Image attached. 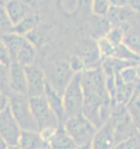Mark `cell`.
Instances as JSON below:
<instances>
[{
  "label": "cell",
  "instance_id": "cell-25",
  "mask_svg": "<svg viewBox=\"0 0 140 149\" xmlns=\"http://www.w3.org/2000/svg\"><path fill=\"white\" fill-rule=\"evenodd\" d=\"M110 9L108 0H93L92 3V11L96 16H103L105 17Z\"/></svg>",
  "mask_w": 140,
  "mask_h": 149
},
{
  "label": "cell",
  "instance_id": "cell-31",
  "mask_svg": "<svg viewBox=\"0 0 140 149\" xmlns=\"http://www.w3.org/2000/svg\"><path fill=\"white\" fill-rule=\"evenodd\" d=\"M128 6L140 15V0H128Z\"/></svg>",
  "mask_w": 140,
  "mask_h": 149
},
{
  "label": "cell",
  "instance_id": "cell-13",
  "mask_svg": "<svg viewBox=\"0 0 140 149\" xmlns=\"http://www.w3.org/2000/svg\"><path fill=\"white\" fill-rule=\"evenodd\" d=\"M124 31L123 44L140 58V19L122 26Z\"/></svg>",
  "mask_w": 140,
  "mask_h": 149
},
{
  "label": "cell",
  "instance_id": "cell-40",
  "mask_svg": "<svg viewBox=\"0 0 140 149\" xmlns=\"http://www.w3.org/2000/svg\"><path fill=\"white\" fill-rule=\"evenodd\" d=\"M0 4H1V3H0Z\"/></svg>",
  "mask_w": 140,
  "mask_h": 149
},
{
  "label": "cell",
  "instance_id": "cell-19",
  "mask_svg": "<svg viewBox=\"0 0 140 149\" xmlns=\"http://www.w3.org/2000/svg\"><path fill=\"white\" fill-rule=\"evenodd\" d=\"M4 6H5L8 16L12 25H16L17 22H20L25 16L30 14V9L27 4L25 1H21V0H9L8 3L4 4Z\"/></svg>",
  "mask_w": 140,
  "mask_h": 149
},
{
  "label": "cell",
  "instance_id": "cell-16",
  "mask_svg": "<svg viewBox=\"0 0 140 149\" xmlns=\"http://www.w3.org/2000/svg\"><path fill=\"white\" fill-rule=\"evenodd\" d=\"M17 147L20 149H42L47 142L39 130H21Z\"/></svg>",
  "mask_w": 140,
  "mask_h": 149
},
{
  "label": "cell",
  "instance_id": "cell-23",
  "mask_svg": "<svg viewBox=\"0 0 140 149\" xmlns=\"http://www.w3.org/2000/svg\"><path fill=\"white\" fill-rule=\"evenodd\" d=\"M12 27H14V25L11 24L10 19L8 16L5 6H4V4H0V35L11 32Z\"/></svg>",
  "mask_w": 140,
  "mask_h": 149
},
{
  "label": "cell",
  "instance_id": "cell-5",
  "mask_svg": "<svg viewBox=\"0 0 140 149\" xmlns=\"http://www.w3.org/2000/svg\"><path fill=\"white\" fill-rule=\"evenodd\" d=\"M9 107H10L11 113L21 130H39L30 108L29 97L26 95L10 93L9 95Z\"/></svg>",
  "mask_w": 140,
  "mask_h": 149
},
{
  "label": "cell",
  "instance_id": "cell-12",
  "mask_svg": "<svg viewBox=\"0 0 140 149\" xmlns=\"http://www.w3.org/2000/svg\"><path fill=\"white\" fill-rule=\"evenodd\" d=\"M9 88L10 93L26 95L25 68L19 62H11L9 66Z\"/></svg>",
  "mask_w": 140,
  "mask_h": 149
},
{
  "label": "cell",
  "instance_id": "cell-37",
  "mask_svg": "<svg viewBox=\"0 0 140 149\" xmlns=\"http://www.w3.org/2000/svg\"><path fill=\"white\" fill-rule=\"evenodd\" d=\"M42 149H50V148H49V147H45V148H42Z\"/></svg>",
  "mask_w": 140,
  "mask_h": 149
},
{
  "label": "cell",
  "instance_id": "cell-15",
  "mask_svg": "<svg viewBox=\"0 0 140 149\" xmlns=\"http://www.w3.org/2000/svg\"><path fill=\"white\" fill-rule=\"evenodd\" d=\"M44 97L46 98V101H47L50 108L52 109L55 116L58 118L60 123L63 124L64 120H66L67 118H66V113H64L62 93H60L58 91H56L55 88H52L47 82H46V88H45Z\"/></svg>",
  "mask_w": 140,
  "mask_h": 149
},
{
  "label": "cell",
  "instance_id": "cell-28",
  "mask_svg": "<svg viewBox=\"0 0 140 149\" xmlns=\"http://www.w3.org/2000/svg\"><path fill=\"white\" fill-rule=\"evenodd\" d=\"M68 65H69V67L72 68V71L74 73H81V72L85 71V63H83L82 58L79 57L78 55L72 56L68 61Z\"/></svg>",
  "mask_w": 140,
  "mask_h": 149
},
{
  "label": "cell",
  "instance_id": "cell-35",
  "mask_svg": "<svg viewBox=\"0 0 140 149\" xmlns=\"http://www.w3.org/2000/svg\"><path fill=\"white\" fill-rule=\"evenodd\" d=\"M8 149H20V148H19L17 146H9Z\"/></svg>",
  "mask_w": 140,
  "mask_h": 149
},
{
  "label": "cell",
  "instance_id": "cell-21",
  "mask_svg": "<svg viewBox=\"0 0 140 149\" xmlns=\"http://www.w3.org/2000/svg\"><path fill=\"white\" fill-rule=\"evenodd\" d=\"M125 107H127V111L133 120L135 128L140 132V92L134 93L132 100L129 101V103Z\"/></svg>",
  "mask_w": 140,
  "mask_h": 149
},
{
  "label": "cell",
  "instance_id": "cell-9",
  "mask_svg": "<svg viewBox=\"0 0 140 149\" xmlns=\"http://www.w3.org/2000/svg\"><path fill=\"white\" fill-rule=\"evenodd\" d=\"M21 129L14 118L9 104L0 112V137L8 146H17Z\"/></svg>",
  "mask_w": 140,
  "mask_h": 149
},
{
  "label": "cell",
  "instance_id": "cell-11",
  "mask_svg": "<svg viewBox=\"0 0 140 149\" xmlns=\"http://www.w3.org/2000/svg\"><path fill=\"white\" fill-rule=\"evenodd\" d=\"M91 146L92 149H113L115 147L114 129L110 119H108L102 127L97 129Z\"/></svg>",
  "mask_w": 140,
  "mask_h": 149
},
{
  "label": "cell",
  "instance_id": "cell-33",
  "mask_svg": "<svg viewBox=\"0 0 140 149\" xmlns=\"http://www.w3.org/2000/svg\"><path fill=\"white\" fill-rule=\"evenodd\" d=\"M8 147H9V146L6 144V142L4 141L1 137H0V149H8Z\"/></svg>",
  "mask_w": 140,
  "mask_h": 149
},
{
  "label": "cell",
  "instance_id": "cell-38",
  "mask_svg": "<svg viewBox=\"0 0 140 149\" xmlns=\"http://www.w3.org/2000/svg\"><path fill=\"white\" fill-rule=\"evenodd\" d=\"M21 1H25V3H26V1H27V0H21Z\"/></svg>",
  "mask_w": 140,
  "mask_h": 149
},
{
  "label": "cell",
  "instance_id": "cell-26",
  "mask_svg": "<svg viewBox=\"0 0 140 149\" xmlns=\"http://www.w3.org/2000/svg\"><path fill=\"white\" fill-rule=\"evenodd\" d=\"M105 39L112 42L113 45H119V44H123V40H124V31L122 30V27H118V26H112V29L109 30V32L107 34Z\"/></svg>",
  "mask_w": 140,
  "mask_h": 149
},
{
  "label": "cell",
  "instance_id": "cell-1",
  "mask_svg": "<svg viewBox=\"0 0 140 149\" xmlns=\"http://www.w3.org/2000/svg\"><path fill=\"white\" fill-rule=\"evenodd\" d=\"M81 85L83 90L82 114L98 129L109 119L114 107L102 67L87 68L81 72Z\"/></svg>",
  "mask_w": 140,
  "mask_h": 149
},
{
  "label": "cell",
  "instance_id": "cell-7",
  "mask_svg": "<svg viewBox=\"0 0 140 149\" xmlns=\"http://www.w3.org/2000/svg\"><path fill=\"white\" fill-rule=\"evenodd\" d=\"M66 118L81 114L83 108V90L81 85V73H74L71 82L62 93Z\"/></svg>",
  "mask_w": 140,
  "mask_h": 149
},
{
  "label": "cell",
  "instance_id": "cell-22",
  "mask_svg": "<svg viewBox=\"0 0 140 149\" xmlns=\"http://www.w3.org/2000/svg\"><path fill=\"white\" fill-rule=\"evenodd\" d=\"M97 22L93 25V36L96 37V40H99L102 37H105L107 34L112 29V25L109 21L107 20V17L103 16H97Z\"/></svg>",
  "mask_w": 140,
  "mask_h": 149
},
{
  "label": "cell",
  "instance_id": "cell-29",
  "mask_svg": "<svg viewBox=\"0 0 140 149\" xmlns=\"http://www.w3.org/2000/svg\"><path fill=\"white\" fill-rule=\"evenodd\" d=\"M0 63L8 65V66L11 63L10 55H9V51H8V49H6L5 44H4L1 36H0Z\"/></svg>",
  "mask_w": 140,
  "mask_h": 149
},
{
  "label": "cell",
  "instance_id": "cell-34",
  "mask_svg": "<svg viewBox=\"0 0 140 149\" xmlns=\"http://www.w3.org/2000/svg\"><path fill=\"white\" fill-rule=\"evenodd\" d=\"M74 149H92V146H91V144H86V146H79V147H76Z\"/></svg>",
  "mask_w": 140,
  "mask_h": 149
},
{
  "label": "cell",
  "instance_id": "cell-27",
  "mask_svg": "<svg viewBox=\"0 0 140 149\" xmlns=\"http://www.w3.org/2000/svg\"><path fill=\"white\" fill-rule=\"evenodd\" d=\"M113 149H140V132L125 139L124 142L116 144Z\"/></svg>",
  "mask_w": 140,
  "mask_h": 149
},
{
  "label": "cell",
  "instance_id": "cell-3",
  "mask_svg": "<svg viewBox=\"0 0 140 149\" xmlns=\"http://www.w3.org/2000/svg\"><path fill=\"white\" fill-rule=\"evenodd\" d=\"M30 102V108L34 116V119L37 124L39 132L42 134L46 142L49 141V138L52 136L55 129L61 125L58 118L55 116L52 109L50 108L47 101L44 96L41 97H32L29 98Z\"/></svg>",
  "mask_w": 140,
  "mask_h": 149
},
{
  "label": "cell",
  "instance_id": "cell-10",
  "mask_svg": "<svg viewBox=\"0 0 140 149\" xmlns=\"http://www.w3.org/2000/svg\"><path fill=\"white\" fill-rule=\"evenodd\" d=\"M26 76V95L29 98L41 97L45 95L46 88V76L45 72L36 65L24 66Z\"/></svg>",
  "mask_w": 140,
  "mask_h": 149
},
{
  "label": "cell",
  "instance_id": "cell-20",
  "mask_svg": "<svg viewBox=\"0 0 140 149\" xmlns=\"http://www.w3.org/2000/svg\"><path fill=\"white\" fill-rule=\"evenodd\" d=\"M37 21H39V19H37L36 15L29 14V15L25 16L20 22H17L16 25H14L12 32H15L17 35H21V36H27L30 32L34 31Z\"/></svg>",
  "mask_w": 140,
  "mask_h": 149
},
{
  "label": "cell",
  "instance_id": "cell-2",
  "mask_svg": "<svg viewBox=\"0 0 140 149\" xmlns=\"http://www.w3.org/2000/svg\"><path fill=\"white\" fill-rule=\"evenodd\" d=\"M0 36L9 51L11 62H19L22 66L34 65L36 58V46L26 36L17 35L12 31Z\"/></svg>",
  "mask_w": 140,
  "mask_h": 149
},
{
  "label": "cell",
  "instance_id": "cell-32",
  "mask_svg": "<svg viewBox=\"0 0 140 149\" xmlns=\"http://www.w3.org/2000/svg\"><path fill=\"white\" fill-rule=\"evenodd\" d=\"M8 104H9V96H6L5 93L0 91V112L5 108Z\"/></svg>",
  "mask_w": 140,
  "mask_h": 149
},
{
  "label": "cell",
  "instance_id": "cell-36",
  "mask_svg": "<svg viewBox=\"0 0 140 149\" xmlns=\"http://www.w3.org/2000/svg\"><path fill=\"white\" fill-rule=\"evenodd\" d=\"M9 1V0H0V3H1V4H5V3H8Z\"/></svg>",
  "mask_w": 140,
  "mask_h": 149
},
{
  "label": "cell",
  "instance_id": "cell-17",
  "mask_svg": "<svg viewBox=\"0 0 140 149\" xmlns=\"http://www.w3.org/2000/svg\"><path fill=\"white\" fill-rule=\"evenodd\" d=\"M78 56L82 58L83 63H85V70L98 67L97 65L99 63L102 56H100V51H99V47H98L97 41H87L82 46L81 52H79Z\"/></svg>",
  "mask_w": 140,
  "mask_h": 149
},
{
  "label": "cell",
  "instance_id": "cell-6",
  "mask_svg": "<svg viewBox=\"0 0 140 149\" xmlns=\"http://www.w3.org/2000/svg\"><path fill=\"white\" fill-rule=\"evenodd\" d=\"M109 119L112 120L114 129V142L115 146L124 142L125 139L135 136L139 130L135 128L132 118L127 111V107L123 104H115L112 111Z\"/></svg>",
  "mask_w": 140,
  "mask_h": 149
},
{
  "label": "cell",
  "instance_id": "cell-39",
  "mask_svg": "<svg viewBox=\"0 0 140 149\" xmlns=\"http://www.w3.org/2000/svg\"><path fill=\"white\" fill-rule=\"evenodd\" d=\"M139 70H140V68H139ZM139 77H140V74H139Z\"/></svg>",
  "mask_w": 140,
  "mask_h": 149
},
{
  "label": "cell",
  "instance_id": "cell-24",
  "mask_svg": "<svg viewBox=\"0 0 140 149\" xmlns=\"http://www.w3.org/2000/svg\"><path fill=\"white\" fill-rule=\"evenodd\" d=\"M9 66L0 63V91L5 93L6 96L10 95V88H9Z\"/></svg>",
  "mask_w": 140,
  "mask_h": 149
},
{
  "label": "cell",
  "instance_id": "cell-14",
  "mask_svg": "<svg viewBox=\"0 0 140 149\" xmlns=\"http://www.w3.org/2000/svg\"><path fill=\"white\" fill-rule=\"evenodd\" d=\"M105 17L112 26L122 27L129 24V22L140 19V15L134 10H132L129 6H124V8H110Z\"/></svg>",
  "mask_w": 140,
  "mask_h": 149
},
{
  "label": "cell",
  "instance_id": "cell-30",
  "mask_svg": "<svg viewBox=\"0 0 140 149\" xmlns=\"http://www.w3.org/2000/svg\"><path fill=\"white\" fill-rule=\"evenodd\" d=\"M110 8H124L128 6V0H108Z\"/></svg>",
  "mask_w": 140,
  "mask_h": 149
},
{
  "label": "cell",
  "instance_id": "cell-8",
  "mask_svg": "<svg viewBox=\"0 0 140 149\" xmlns=\"http://www.w3.org/2000/svg\"><path fill=\"white\" fill-rule=\"evenodd\" d=\"M46 82L60 93H63L64 88L74 76V72L69 67L68 61H57L45 72Z\"/></svg>",
  "mask_w": 140,
  "mask_h": 149
},
{
  "label": "cell",
  "instance_id": "cell-18",
  "mask_svg": "<svg viewBox=\"0 0 140 149\" xmlns=\"http://www.w3.org/2000/svg\"><path fill=\"white\" fill-rule=\"evenodd\" d=\"M47 147L50 149H74L77 146L64 130L63 125L61 124L55 129L52 136L49 138Z\"/></svg>",
  "mask_w": 140,
  "mask_h": 149
},
{
  "label": "cell",
  "instance_id": "cell-4",
  "mask_svg": "<svg viewBox=\"0 0 140 149\" xmlns=\"http://www.w3.org/2000/svg\"><path fill=\"white\" fill-rule=\"evenodd\" d=\"M62 125L77 147L91 144L97 132V127L82 113L67 118Z\"/></svg>",
  "mask_w": 140,
  "mask_h": 149
}]
</instances>
